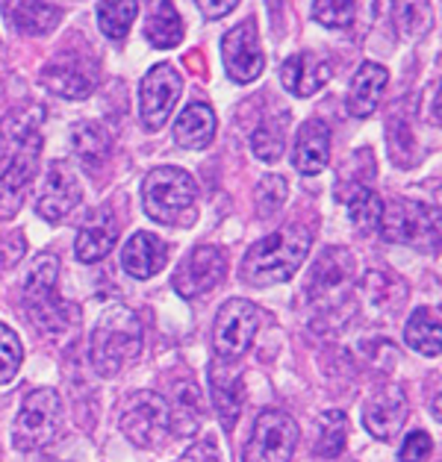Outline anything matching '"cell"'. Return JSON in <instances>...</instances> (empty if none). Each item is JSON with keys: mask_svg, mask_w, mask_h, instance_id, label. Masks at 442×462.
Instances as JSON below:
<instances>
[{"mask_svg": "<svg viewBox=\"0 0 442 462\" xmlns=\"http://www.w3.org/2000/svg\"><path fill=\"white\" fill-rule=\"evenodd\" d=\"M327 160H331V130L319 118H310L301 124V130L295 133L292 144V165L301 174L315 177L324 171Z\"/></svg>", "mask_w": 442, "mask_h": 462, "instance_id": "20", "label": "cell"}, {"mask_svg": "<svg viewBox=\"0 0 442 462\" xmlns=\"http://www.w3.org/2000/svg\"><path fill=\"white\" fill-rule=\"evenodd\" d=\"M4 9L13 18V24L27 36H44L62 18V9L51 4H4Z\"/></svg>", "mask_w": 442, "mask_h": 462, "instance_id": "30", "label": "cell"}, {"mask_svg": "<svg viewBox=\"0 0 442 462\" xmlns=\"http://www.w3.org/2000/svg\"><path fill=\"white\" fill-rule=\"evenodd\" d=\"M404 342L416 354L437 359L439 356V310L437 307H418L404 327Z\"/></svg>", "mask_w": 442, "mask_h": 462, "instance_id": "28", "label": "cell"}, {"mask_svg": "<svg viewBox=\"0 0 442 462\" xmlns=\"http://www.w3.org/2000/svg\"><path fill=\"white\" fill-rule=\"evenodd\" d=\"M348 442V419L339 410H324L315 419V439H313V454L322 459H336L345 450Z\"/></svg>", "mask_w": 442, "mask_h": 462, "instance_id": "29", "label": "cell"}, {"mask_svg": "<svg viewBox=\"0 0 442 462\" xmlns=\"http://www.w3.org/2000/svg\"><path fill=\"white\" fill-rule=\"evenodd\" d=\"M116 239H118V221L104 207V209L92 212V216L83 221L80 233H77L74 254H77L80 263L92 265V263H98V259H104L112 247H116Z\"/></svg>", "mask_w": 442, "mask_h": 462, "instance_id": "21", "label": "cell"}, {"mask_svg": "<svg viewBox=\"0 0 442 462\" xmlns=\"http://www.w3.org/2000/svg\"><path fill=\"white\" fill-rule=\"evenodd\" d=\"M168 259V245L160 239L156 233H133L127 245H124V254H121V265L124 272L136 280H147L154 277L156 272H163Z\"/></svg>", "mask_w": 442, "mask_h": 462, "instance_id": "22", "label": "cell"}, {"mask_svg": "<svg viewBox=\"0 0 442 462\" xmlns=\"http://www.w3.org/2000/svg\"><path fill=\"white\" fill-rule=\"evenodd\" d=\"M56 277H60V259L53 254H39L33 259L27 283H24V298H36V295H48L56 291Z\"/></svg>", "mask_w": 442, "mask_h": 462, "instance_id": "35", "label": "cell"}, {"mask_svg": "<svg viewBox=\"0 0 442 462\" xmlns=\"http://www.w3.org/2000/svg\"><path fill=\"white\" fill-rule=\"evenodd\" d=\"M177 462H224L221 448L215 445V439H201L195 442Z\"/></svg>", "mask_w": 442, "mask_h": 462, "instance_id": "39", "label": "cell"}, {"mask_svg": "<svg viewBox=\"0 0 442 462\" xmlns=\"http://www.w3.org/2000/svg\"><path fill=\"white\" fill-rule=\"evenodd\" d=\"M215 139V112L207 104H189L174 121V142L186 151H203Z\"/></svg>", "mask_w": 442, "mask_h": 462, "instance_id": "25", "label": "cell"}, {"mask_svg": "<svg viewBox=\"0 0 442 462\" xmlns=\"http://www.w3.org/2000/svg\"><path fill=\"white\" fill-rule=\"evenodd\" d=\"M387 83H390V74L383 65L362 62L348 88V116H354V118L375 116V109L381 106V97L387 92Z\"/></svg>", "mask_w": 442, "mask_h": 462, "instance_id": "23", "label": "cell"}, {"mask_svg": "<svg viewBox=\"0 0 442 462\" xmlns=\"http://www.w3.org/2000/svg\"><path fill=\"white\" fill-rule=\"evenodd\" d=\"M71 142H74L77 156H80L83 165H89V168L104 162L109 148H112L109 130L100 121H80L74 127V133H71Z\"/></svg>", "mask_w": 442, "mask_h": 462, "instance_id": "31", "label": "cell"}, {"mask_svg": "<svg viewBox=\"0 0 442 462\" xmlns=\"http://www.w3.org/2000/svg\"><path fill=\"white\" fill-rule=\"evenodd\" d=\"M36 177V162L30 160H13L6 171L0 174V221H13L27 200V191L33 189Z\"/></svg>", "mask_w": 442, "mask_h": 462, "instance_id": "24", "label": "cell"}, {"mask_svg": "<svg viewBox=\"0 0 442 462\" xmlns=\"http://www.w3.org/2000/svg\"><path fill=\"white\" fill-rule=\"evenodd\" d=\"M136 15H139V6L133 4V0H116V4H98V24H100V32H104L107 39L118 42L130 32Z\"/></svg>", "mask_w": 442, "mask_h": 462, "instance_id": "33", "label": "cell"}, {"mask_svg": "<svg viewBox=\"0 0 442 462\" xmlns=\"http://www.w3.org/2000/svg\"><path fill=\"white\" fill-rule=\"evenodd\" d=\"M357 263L345 247H327V251L315 259V268L307 280V298L315 310L327 315L348 307V298L354 291Z\"/></svg>", "mask_w": 442, "mask_h": 462, "instance_id": "4", "label": "cell"}, {"mask_svg": "<svg viewBox=\"0 0 442 462\" xmlns=\"http://www.w3.org/2000/svg\"><path fill=\"white\" fill-rule=\"evenodd\" d=\"M298 424L283 410H263L242 450V462H289L298 448Z\"/></svg>", "mask_w": 442, "mask_h": 462, "instance_id": "7", "label": "cell"}, {"mask_svg": "<svg viewBox=\"0 0 442 462\" xmlns=\"http://www.w3.org/2000/svg\"><path fill=\"white\" fill-rule=\"evenodd\" d=\"M168 421H172V433L177 439H189L201 430L203 424V398L198 383L192 377H180L172 383V392H168Z\"/></svg>", "mask_w": 442, "mask_h": 462, "instance_id": "19", "label": "cell"}, {"mask_svg": "<svg viewBox=\"0 0 442 462\" xmlns=\"http://www.w3.org/2000/svg\"><path fill=\"white\" fill-rule=\"evenodd\" d=\"M357 4H348V0H315L313 4V18L319 24L331 27V30H343L351 27L357 21Z\"/></svg>", "mask_w": 442, "mask_h": 462, "instance_id": "36", "label": "cell"}, {"mask_svg": "<svg viewBox=\"0 0 442 462\" xmlns=\"http://www.w3.org/2000/svg\"><path fill=\"white\" fill-rule=\"evenodd\" d=\"M98 62L92 56H80L74 51H65L42 69V83L53 95L68 100H83L98 88Z\"/></svg>", "mask_w": 442, "mask_h": 462, "instance_id": "11", "label": "cell"}, {"mask_svg": "<svg viewBox=\"0 0 442 462\" xmlns=\"http://www.w3.org/2000/svg\"><path fill=\"white\" fill-rule=\"evenodd\" d=\"M221 60H224V71H228L233 83H254L257 77L263 74L266 53H263V44H259L254 21H245V24L224 32Z\"/></svg>", "mask_w": 442, "mask_h": 462, "instance_id": "12", "label": "cell"}, {"mask_svg": "<svg viewBox=\"0 0 442 462\" xmlns=\"http://www.w3.org/2000/svg\"><path fill=\"white\" fill-rule=\"evenodd\" d=\"M240 6L236 0H224V4H210V0H198V9L203 15H207L210 21H215V18H224L228 13H233V9Z\"/></svg>", "mask_w": 442, "mask_h": 462, "instance_id": "40", "label": "cell"}, {"mask_svg": "<svg viewBox=\"0 0 442 462\" xmlns=\"http://www.w3.org/2000/svg\"><path fill=\"white\" fill-rule=\"evenodd\" d=\"M331 77H334V62L322 60L319 53H307V51L295 53L280 65V83L295 97H313L331 83Z\"/></svg>", "mask_w": 442, "mask_h": 462, "instance_id": "17", "label": "cell"}, {"mask_svg": "<svg viewBox=\"0 0 442 462\" xmlns=\"http://www.w3.org/2000/svg\"><path fill=\"white\" fill-rule=\"evenodd\" d=\"M198 186L192 180L189 171L183 168H154L145 177L142 186V204L147 218H154L156 224H168V227H189L198 218Z\"/></svg>", "mask_w": 442, "mask_h": 462, "instance_id": "3", "label": "cell"}, {"mask_svg": "<svg viewBox=\"0 0 442 462\" xmlns=\"http://www.w3.org/2000/svg\"><path fill=\"white\" fill-rule=\"evenodd\" d=\"M118 427L136 448H145V450L163 448L168 442V436H172L165 394L147 392V389L130 394L121 407Z\"/></svg>", "mask_w": 442, "mask_h": 462, "instance_id": "6", "label": "cell"}, {"mask_svg": "<svg viewBox=\"0 0 442 462\" xmlns=\"http://www.w3.org/2000/svg\"><path fill=\"white\" fill-rule=\"evenodd\" d=\"M430 454H434V442H430V436L416 430L404 439L401 445V462H428Z\"/></svg>", "mask_w": 442, "mask_h": 462, "instance_id": "38", "label": "cell"}, {"mask_svg": "<svg viewBox=\"0 0 442 462\" xmlns=\"http://www.w3.org/2000/svg\"><path fill=\"white\" fill-rule=\"evenodd\" d=\"M404 421H407V394L399 386L378 389L366 401V407H362V424L381 442H390V439L399 436Z\"/></svg>", "mask_w": 442, "mask_h": 462, "instance_id": "15", "label": "cell"}, {"mask_svg": "<svg viewBox=\"0 0 442 462\" xmlns=\"http://www.w3.org/2000/svg\"><path fill=\"white\" fill-rule=\"evenodd\" d=\"M289 198V183L283 180L280 174H268L257 183L254 189V207H257V216L259 218H271L275 212L283 209Z\"/></svg>", "mask_w": 442, "mask_h": 462, "instance_id": "34", "label": "cell"}, {"mask_svg": "<svg viewBox=\"0 0 442 462\" xmlns=\"http://www.w3.org/2000/svg\"><path fill=\"white\" fill-rule=\"evenodd\" d=\"M339 198H343V204L348 209V218L357 230H362V233L381 230V221H383L387 207H383V200L375 189H369V186L339 189Z\"/></svg>", "mask_w": 442, "mask_h": 462, "instance_id": "26", "label": "cell"}, {"mask_svg": "<svg viewBox=\"0 0 442 462\" xmlns=\"http://www.w3.org/2000/svg\"><path fill=\"white\" fill-rule=\"evenodd\" d=\"M21 359H24V347L13 327L0 324V386L9 383L21 368Z\"/></svg>", "mask_w": 442, "mask_h": 462, "instance_id": "37", "label": "cell"}, {"mask_svg": "<svg viewBox=\"0 0 442 462\" xmlns=\"http://www.w3.org/2000/svg\"><path fill=\"white\" fill-rule=\"evenodd\" d=\"M228 274V254L215 245H201L180 259L177 272L172 277V286L180 298H201L212 291Z\"/></svg>", "mask_w": 442, "mask_h": 462, "instance_id": "9", "label": "cell"}, {"mask_svg": "<svg viewBox=\"0 0 442 462\" xmlns=\"http://www.w3.org/2000/svg\"><path fill=\"white\" fill-rule=\"evenodd\" d=\"M287 124L289 116H275L266 118L251 136V148L257 153V160L263 162H277L283 156V148H287Z\"/></svg>", "mask_w": 442, "mask_h": 462, "instance_id": "32", "label": "cell"}, {"mask_svg": "<svg viewBox=\"0 0 442 462\" xmlns=\"http://www.w3.org/2000/svg\"><path fill=\"white\" fill-rule=\"evenodd\" d=\"M62 424V398L56 389H33L13 424V445L21 454L48 448Z\"/></svg>", "mask_w": 442, "mask_h": 462, "instance_id": "5", "label": "cell"}, {"mask_svg": "<svg viewBox=\"0 0 442 462\" xmlns=\"http://www.w3.org/2000/svg\"><path fill=\"white\" fill-rule=\"evenodd\" d=\"M180 92H183V77L174 65L160 62L145 74L139 88V106H142V124L145 130H163L165 121L172 118V109L177 104Z\"/></svg>", "mask_w": 442, "mask_h": 462, "instance_id": "10", "label": "cell"}, {"mask_svg": "<svg viewBox=\"0 0 442 462\" xmlns=\"http://www.w3.org/2000/svg\"><path fill=\"white\" fill-rule=\"evenodd\" d=\"M145 39L156 51L177 48L183 42V18H180L174 4H165V0L163 4H154L145 21Z\"/></svg>", "mask_w": 442, "mask_h": 462, "instance_id": "27", "label": "cell"}, {"mask_svg": "<svg viewBox=\"0 0 442 462\" xmlns=\"http://www.w3.org/2000/svg\"><path fill=\"white\" fill-rule=\"evenodd\" d=\"M313 247V236L301 224H287L266 239H259L254 247H248L242 259V280L251 286H275L287 280L304 265Z\"/></svg>", "mask_w": 442, "mask_h": 462, "instance_id": "1", "label": "cell"}, {"mask_svg": "<svg viewBox=\"0 0 442 462\" xmlns=\"http://www.w3.org/2000/svg\"><path fill=\"white\" fill-rule=\"evenodd\" d=\"M259 324H263V310L257 303L245 298L228 300L219 310V319H215V330H212L215 354L224 359H240L251 347Z\"/></svg>", "mask_w": 442, "mask_h": 462, "instance_id": "8", "label": "cell"}, {"mask_svg": "<svg viewBox=\"0 0 442 462\" xmlns=\"http://www.w3.org/2000/svg\"><path fill=\"white\" fill-rule=\"evenodd\" d=\"M383 236L390 242H404V245H425L430 233L437 236V216L430 218L428 207H418L413 200H399L392 204L390 216L383 212Z\"/></svg>", "mask_w": 442, "mask_h": 462, "instance_id": "18", "label": "cell"}, {"mask_svg": "<svg viewBox=\"0 0 442 462\" xmlns=\"http://www.w3.org/2000/svg\"><path fill=\"white\" fill-rule=\"evenodd\" d=\"M145 327L142 319L127 307H112L100 315L92 330V365L100 377H116L118 371L142 354Z\"/></svg>", "mask_w": 442, "mask_h": 462, "instance_id": "2", "label": "cell"}, {"mask_svg": "<svg viewBox=\"0 0 442 462\" xmlns=\"http://www.w3.org/2000/svg\"><path fill=\"white\" fill-rule=\"evenodd\" d=\"M80 195L83 191H80V183H77L74 168L60 160L48 168V180H44V189H42V198H39L36 209L44 221L56 224L77 207Z\"/></svg>", "mask_w": 442, "mask_h": 462, "instance_id": "16", "label": "cell"}, {"mask_svg": "<svg viewBox=\"0 0 442 462\" xmlns=\"http://www.w3.org/2000/svg\"><path fill=\"white\" fill-rule=\"evenodd\" d=\"M210 389H212V407L215 415H219V424L230 433L236 421H240L245 403V380L240 363L215 356L210 363Z\"/></svg>", "mask_w": 442, "mask_h": 462, "instance_id": "13", "label": "cell"}, {"mask_svg": "<svg viewBox=\"0 0 442 462\" xmlns=\"http://www.w3.org/2000/svg\"><path fill=\"white\" fill-rule=\"evenodd\" d=\"M42 118L44 112L39 106H27L0 121V156H9V162L13 160L39 162Z\"/></svg>", "mask_w": 442, "mask_h": 462, "instance_id": "14", "label": "cell"}]
</instances>
